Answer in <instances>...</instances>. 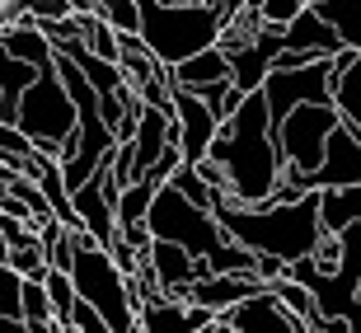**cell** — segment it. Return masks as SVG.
<instances>
[{"mask_svg": "<svg viewBox=\"0 0 361 333\" xmlns=\"http://www.w3.org/2000/svg\"><path fill=\"white\" fill-rule=\"evenodd\" d=\"M202 160L221 164L235 202H249V207L272 202V188L281 178V150H277V127H272L263 90L244 94V104L216 127Z\"/></svg>", "mask_w": 361, "mask_h": 333, "instance_id": "6da1fadb", "label": "cell"}, {"mask_svg": "<svg viewBox=\"0 0 361 333\" xmlns=\"http://www.w3.org/2000/svg\"><path fill=\"white\" fill-rule=\"evenodd\" d=\"M216 221L244 249L272 253L281 263H295V258L314 253V244L324 235L319 230V188L305 193V198H295V202H258V207L226 198L216 207Z\"/></svg>", "mask_w": 361, "mask_h": 333, "instance_id": "7a4b0ae2", "label": "cell"}, {"mask_svg": "<svg viewBox=\"0 0 361 333\" xmlns=\"http://www.w3.org/2000/svg\"><path fill=\"white\" fill-rule=\"evenodd\" d=\"M136 38L150 47L160 66L174 71L178 61L216 47L221 38V14L212 5H160V0H136Z\"/></svg>", "mask_w": 361, "mask_h": 333, "instance_id": "3957f363", "label": "cell"}, {"mask_svg": "<svg viewBox=\"0 0 361 333\" xmlns=\"http://www.w3.org/2000/svg\"><path fill=\"white\" fill-rule=\"evenodd\" d=\"M71 244H75V253H71V286H75V296L90 301L108 320L113 333H141L132 296H127V272L113 263V253L104 244H94L90 230H71Z\"/></svg>", "mask_w": 361, "mask_h": 333, "instance_id": "277c9868", "label": "cell"}, {"mask_svg": "<svg viewBox=\"0 0 361 333\" xmlns=\"http://www.w3.org/2000/svg\"><path fill=\"white\" fill-rule=\"evenodd\" d=\"M14 127L28 136V146L47 155V160L61 164V141L75 136V104H71V90L61 85L56 66H42L33 75L24 94H19V118Z\"/></svg>", "mask_w": 361, "mask_h": 333, "instance_id": "5b68a950", "label": "cell"}, {"mask_svg": "<svg viewBox=\"0 0 361 333\" xmlns=\"http://www.w3.org/2000/svg\"><path fill=\"white\" fill-rule=\"evenodd\" d=\"M146 226H150V240H169V244H183L192 258L212 249L226 230L216 221L207 207L197 202H188L174 183H160L155 188V198H150V212H146Z\"/></svg>", "mask_w": 361, "mask_h": 333, "instance_id": "8992f818", "label": "cell"}, {"mask_svg": "<svg viewBox=\"0 0 361 333\" xmlns=\"http://www.w3.org/2000/svg\"><path fill=\"white\" fill-rule=\"evenodd\" d=\"M338 127V108L334 104H300L277 122V150L281 164H291L300 174H314L324 160V141Z\"/></svg>", "mask_w": 361, "mask_h": 333, "instance_id": "52a82bcc", "label": "cell"}, {"mask_svg": "<svg viewBox=\"0 0 361 333\" xmlns=\"http://www.w3.org/2000/svg\"><path fill=\"white\" fill-rule=\"evenodd\" d=\"M334 56H319L310 66H295V71H268L263 80V99H268V113H272V127H277L291 108L300 104H334Z\"/></svg>", "mask_w": 361, "mask_h": 333, "instance_id": "ba28073f", "label": "cell"}, {"mask_svg": "<svg viewBox=\"0 0 361 333\" xmlns=\"http://www.w3.org/2000/svg\"><path fill=\"white\" fill-rule=\"evenodd\" d=\"M221 52L230 56V80L240 85L244 94H254L263 90V80H268V71H272V56L281 52V28H258V33H249V38L240 42H226Z\"/></svg>", "mask_w": 361, "mask_h": 333, "instance_id": "9c48e42d", "label": "cell"}, {"mask_svg": "<svg viewBox=\"0 0 361 333\" xmlns=\"http://www.w3.org/2000/svg\"><path fill=\"white\" fill-rule=\"evenodd\" d=\"M221 320L235 333H310V324L295 320L272 291H258V296H249V301H240V305H230Z\"/></svg>", "mask_w": 361, "mask_h": 333, "instance_id": "30bf717a", "label": "cell"}, {"mask_svg": "<svg viewBox=\"0 0 361 333\" xmlns=\"http://www.w3.org/2000/svg\"><path fill=\"white\" fill-rule=\"evenodd\" d=\"M310 178H314V188H352V183H361V136L352 132L343 118H338V127L329 132L324 160H319V169L310 174Z\"/></svg>", "mask_w": 361, "mask_h": 333, "instance_id": "8fae6325", "label": "cell"}, {"mask_svg": "<svg viewBox=\"0 0 361 333\" xmlns=\"http://www.w3.org/2000/svg\"><path fill=\"white\" fill-rule=\"evenodd\" d=\"M216 320V310L192 305V301H174V296H155L136 305V324L141 333H202Z\"/></svg>", "mask_w": 361, "mask_h": 333, "instance_id": "7c38bea8", "label": "cell"}, {"mask_svg": "<svg viewBox=\"0 0 361 333\" xmlns=\"http://www.w3.org/2000/svg\"><path fill=\"white\" fill-rule=\"evenodd\" d=\"M174 122H178V150H183V164H197L202 155H207V146H212L216 136V113L207 104H202L192 90H178L174 85Z\"/></svg>", "mask_w": 361, "mask_h": 333, "instance_id": "4fadbf2b", "label": "cell"}, {"mask_svg": "<svg viewBox=\"0 0 361 333\" xmlns=\"http://www.w3.org/2000/svg\"><path fill=\"white\" fill-rule=\"evenodd\" d=\"M281 52H300L305 61H319V56H338V52H343V42H338L334 24H329L314 5H305L291 24L281 28Z\"/></svg>", "mask_w": 361, "mask_h": 333, "instance_id": "5bb4252c", "label": "cell"}, {"mask_svg": "<svg viewBox=\"0 0 361 333\" xmlns=\"http://www.w3.org/2000/svg\"><path fill=\"white\" fill-rule=\"evenodd\" d=\"M146 263L155 272L164 296H174V301H188V286L197 281V258L183 249V244H169V240H150L146 249Z\"/></svg>", "mask_w": 361, "mask_h": 333, "instance_id": "9a60e30c", "label": "cell"}, {"mask_svg": "<svg viewBox=\"0 0 361 333\" xmlns=\"http://www.w3.org/2000/svg\"><path fill=\"white\" fill-rule=\"evenodd\" d=\"M258 291H268V281L254 277V272H221V277L192 281V286H188V301L216 310V315H226L230 305H240V301H249V296H258Z\"/></svg>", "mask_w": 361, "mask_h": 333, "instance_id": "2e32d148", "label": "cell"}, {"mask_svg": "<svg viewBox=\"0 0 361 333\" xmlns=\"http://www.w3.org/2000/svg\"><path fill=\"white\" fill-rule=\"evenodd\" d=\"M334 66H338V75H334V108H338V118L361 136V52H348V47H343V52L334 56Z\"/></svg>", "mask_w": 361, "mask_h": 333, "instance_id": "e0dca14e", "label": "cell"}, {"mask_svg": "<svg viewBox=\"0 0 361 333\" xmlns=\"http://www.w3.org/2000/svg\"><path fill=\"white\" fill-rule=\"evenodd\" d=\"M118 71H122V80L132 85L136 94H146L155 80L169 75V66H160V61L150 56V47L136 38V33H118Z\"/></svg>", "mask_w": 361, "mask_h": 333, "instance_id": "ac0fdd59", "label": "cell"}, {"mask_svg": "<svg viewBox=\"0 0 361 333\" xmlns=\"http://www.w3.org/2000/svg\"><path fill=\"white\" fill-rule=\"evenodd\" d=\"M0 52L5 56H19V61H28L33 71L52 66V42H47V33H42L33 19H19V24H5L0 28Z\"/></svg>", "mask_w": 361, "mask_h": 333, "instance_id": "d6986e66", "label": "cell"}, {"mask_svg": "<svg viewBox=\"0 0 361 333\" xmlns=\"http://www.w3.org/2000/svg\"><path fill=\"white\" fill-rule=\"evenodd\" d=\"M361 221V183L352 188H319V230L338 235L343 226Z\"/></svg>", "mask_w": 361, "mask_h": 333, "instance_id": "ffe728a7", "label": "cell"}, {"mask_svg": "<svg viewBox=\"0 0 361 333\" xmlns=\"http://www.w3.org/2000/svg\"><path fill=\"white\" fill-rule=\"evenodd\" d=\"M169 75H174L178 90H202V85H212V80H230V56L221 47H207V52L178 61Z\"/></svg>", "mask_w": 361, "mask_h": 333, "instance_id": "44dd1931", "label": "cell"}, {"mask_svg": "<svg viewBox=\"0 0 361 333\" xmlns=\"http://www.w3.org/2000/svg\"><path fill=\"white\" fill-rule=\"evenodd\" d=\"M314 10L334 24L338 42H343L348 52H361V0H319Z\"/></svg>", "mask_w": 361, "mask_h": 333, "instance_id": "7402d4cb", "label": "cell"}, {"mask_svg": "<svg viewBox=\"0 0 361 333\" xmlns=\"http://www.w3.org/2000/svg\"><path fill=\"white\" fill-rule=\"evenodd\" d=\"M24 324L28 333H56V315L42 291V277H24Z\"/></svg>", "mask_w": 361, "mask_h": 333, "instance_id": "603a6c76", "label": "cell"}, {"mask_svg": "<svg viewBox=\"0 0 361 333\" xmlns=\"http://www.w3.org/2000/svg\"><path fill=\"white\" fill-rule=\"evenodd\" d=\"M42 291H47V301H52L56 329H66V324H71V310H75V286H71V272L47 267V272H42Z\"/></svg>", "mask_w": 361, "mask_h": 333, "instance_id": "cb8c5ba5", "label": "cell"}, {"mask_svg": "<svg viewBox=\"0 0 361 333\" xmlns=\"http://www.w3.org/2000/svg\"><path fill=\"white\" fill-rule=\"evenodd\" d=\"M268 291L277 296V301H281L286 310H291L295 320H305V324H310L314 315H319V305H314V296H310V286H300V281H295V277H286V272H281L277 281H268Z\"/></svg>", "mask_w": 361, "mask_h": 333, "instance_id": "d4e9b609", "label": "cell"}, {"mask_svg": "<svg viewBox=\"0 0 361 333\" xmlns=\"http://www.w3.org/2000/svg\"><path fill=\"white\" fill-rule=\"evenodd\" d=\"M0 263L14 267L19 277H42V272H47V258H42V240H38V235H28L24 244H10V249L0 253Z\"/></svg>", "mask_w": 361, "mask_h": 333, "instance_id": "484cf974", "label": "cell"}, {"mask_svg": "<svg viewBox=\"0 0 361 333\" xmlns=\"http://www.w3.org/2000/svg\"><path fill=\"white\" fill-rule=\"evenodd\" d=\"M192 94H197L202 104L216 113V122H226L230 113L244 104V90H240L235 80H212V85H202V90H192Z\"/></svg>", "mask_w": 361, "mask_h": 333, "instance_id": "4316f807", "label": "cell"}, {"mask_svg": "<svg viewBox=\"0 0 361 333\" xmlns=\"http://www.w3.org/2000/svg\"><path fill=\"white\" fill-rule=\"evenodd\" d=\"M169 183H174V188H178V193H183L188 202H197V207H207V212H212V216H216V207L226 202V198H221V193H212V188L202 183V174L192 169V164H178V169H174V178H169Z\"/></svg>", "mask_w": 361, "mask_h": 333, "instance_id": "83f0119b", "label": "cell"}, {"mask_svg": "<svg viewBox=\"0 0 361 333\" xmlns=\"http://www.w3.org/2000/svg\"><path fill=\"white\" fill-rule=\"evenodd\" d=\"M33 75H38V71L28 66V61L0 52V99H19V94L33 85Z\"/></svg>", "mask_w": 361, "mask_h": 333, "instance_id": "f1b7e54d", "label": "cell"}, {"mask_svg": "<svg viewBox=\"0 0 361 333\" xmlns=\"http://www.w3.org/2000/svg\"><path fill=\"white\" fill-rule=\"evenodd\" d=\"M0 315L5 320H24V277L5 263H0Z\"/></svg>", "mask_w": 361, "mask_h": 333, "instance_id": "f546056e", "label": "cell"}, {"mask_svg": "<svg viewBox=\"0 0 361 333\" xmlns=\"http://www.w3.org/2000/svg\"><path fill=\"white\" fill-rule=\"evenodd\" d=\"M310 0H254V10H258V19L268 28H286L295 19V14L305 10Z\"/></svg>", "mask_w": 361, "mask_h": 333, "instance_id": "4dcf8cb0", "label": "cell"}, {"mask_svg": "<svg viewBox=\"0 0 361 333\" xmlns=\"http://www.w3.org/2000/svg\"><path fill=\"white\" fill-rule=\"evenodd\" d=\"M99 14H104V19L118 28V33H136V24H141L136 0H99Z\"/></svg>", "mask_w": 361, "mask_h": 333, "instance_id": "1f68e13d", "label": "cell"}, {"mask_svg": "<svg viewBox=\"0 0 361 333\" xmlns=\"http://www.w3.org/2000/svg\"><path fill=\"white\" fill-rule=\"evenodd\" d=\"M71 329L75 333H113L104 315H99L90 301H80V296H75V310H71Z\"/></svg>", "mask_w": 361, "mask_h": 333, "instance_id": "d6a6232c", "label": "cell"}, {"mask_svg": "<svg viewBox=\"0 0 361 333\" xmlns=\"http://www.w3.org/2000/svg\"><path fill=\"white\" fill-rule=\"evenodd\" d=\"M178 164H183V150H178V141H169V146H164L160 155H155V164L146 169V178H150V183H169Z\"/></svg>", "mask_w": 361, "mask_h": 333, "instance_id": "836d02e7", "label": "cell"}, {"mask_svg": "<svg viewBox=\"0 0 361 333\" xmlns=\"http://www.w3.org/2000/svg\"><path fill=\"white\" fill-rule=\"evenodd\" d=\"M281 272H286V263H281V258H272V253H254V277L277 281Z\"/></svg>", "mask_w": 361, "mask_h": 333, "instance_id": "e575fe53", "label": "cell"}, {"mask_svg": "<svg viewBox=\"0 0 361 333\" xmlns=\"http://www.w3.org/2000/svg\"><path fill=\"white\" fill-rule=\"evenodd\" d=\"M0 333H28V324L24 320H5V315H0Z\"/></svg>", "mask_w": 361, "mask_h": 333, "instance_id": "d590c367", "label": "cell"}, {"mask_svg": "<svg viewBox=\"0 0 361 333\" xmlns=\"http://www.w3.org/2000/svg\"><path fill=\"white\" fill-rule=\"evenodd\" d=\"M99 10V0H71V14H94Z\"/></svg>", "mask_w": 361, "mask_h": 333, "instance_id": "8d00e7d4", "label": "cell"}, {"mask_svg": "<svg viewBox=\"0 0 361 333\" xmlns=\"http://www.w3.org/2000/svg\"><path fill=\"white\" fill-rule=\"evenodd\" d=\"M202 333H235V329H230V324H226V320H221V315H216V320H212V324H207V329H202Z\"/></svg>", "mask_w": 361, "mask_h": 333, "instance_id": "74e56055", "label": "cell"}, {"mask_svg": "<svg viewBox=\"0 0 361 333\" xmlns=\"http://www.w3.org/2000/svg\"><path fill=\"white\" fill-rule=\"evenodd\" d=\"M61 333H75V329H71V324H66V329H61Z\"/></svg>", "mask_w": 361, "mask_h": 333, "instance_id": "f35d334b", "label": "cell"}, {"mask_svg": "<svg viewBox=\"0 0 361 333\" xmlns=\"http://www.w3.org/2000/svg\"><path fill=\"white\" fill-rule=\"evenodd\" d=\"M310 5H319V0H310Z\"/></svg>", "mask_w": 361, "mask_h": 333, "instance_id": "ab89813d", "label": "cell"}, {"mask_svg": "<svg viewBox=\"0 0 361 333\" xmlns=\"http://www.w3.org/2000/svg\"><path fill=\"white\" fill-rule=\"evenodd\" d=\"M0 5H5V0H0Z\"/></svg>", "mask_w": 361, "mask_h": 333, "instance_id": "60d3db41", "label": "cell"}, {"mask_svg": "<svg viewBox=\"0 0 361 333\" xmlns=\"http://www.w3.org/2000/svg\"><path fill=\"white\" fill-rule=\"evenodd\" d=\"M56 333H61V329H56Z\"/></svg>", "mask_w": 361, "mask_h": 333, "instance_id": "b9f144b4", "label": "cell"}]
</instances>
